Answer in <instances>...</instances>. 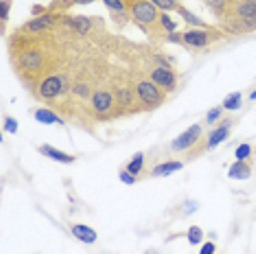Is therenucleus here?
Instances as JSON below:
<instances>
[{"label":"nucleus","mask_w":256,"mask_h":254,"mask_svg":"<svg viewBox=\"0 0 256 254\" xmlns=\"http://www.w3.org/2000/svg\"><path fill=\"white\" fill-rule=\"evenodd\" d=\"M125 2L134 24L147 33V36H154V28L158 31V20L162 11L151 0H125Z\"/></svg>","instance_id":"f257e3e1"},{"label":"nucleus","mask_w":256,"mask_h":254,"mask_svg":"<svg viewBox=\"0 0 256 254\" xmlns=\"http://www.w3.org/2000/svg\"><path fill=\"white\" fill-rule=\"evenodd\" d=\"M68 90H72V84L64 72L46 74L38 86V99L46 101V103H53L57 99H62L64 94H68Z\"/></svg>","instance_id":"f03ea898"},{"label":"nucleus","mask_w":256,"mask_h":254,"mask_svg":"<svg viewBox=\"0 0 256 254\" xmlns=\"http://www.w3.org/2000/svg\"><path fill=\"white\" fill-rule=\"evenodd\" d=\"M90 106H92V114L96 116V120H110V118L118 116V106H116L114 90L96 88L90 99Z\"/></svg>","instance_id":"7ed1b4c3"},{"label":"nucleus","mask_w":256,"mask_h":254,"mask_svg":"<svg viewBox=\"0 0 256 254\" xmlns=\"http://www.w3.org/2000/svg\"><path fill=\"white\" fill-rule=\"evenodd\" d=\"M134 86H136V96L142 110H158L166 101V92L160 86H156L151 79H138Z\"/></svg>","instance_id":"20e7f679"},{"label":"nucleus","mask_w":256,"mask_h":254,"mask_svg":"<svg viewBox=\"0 0 256 254\" xmlns=\"http://www.w3.org/2000/svg\"><path fill=\"white\" fill-rule=\"evenodd\" d=\"M182 40H184L186 48L204 50V48H208L210 44L224 40V31H217L214 26H210V28H188V31L182 33Z\"/></svg>","instance_id":"39448f33"},{"label":"nucleus","mask_w":256,"mask_h":254,"mask_svg":"<svg viewBox=\"0 0 256 254\" xmlns=\"http://www.w3.org/2000/svg\"><path fill=\"white\" fill-rule=\"evenodd\" d=\"M202 134L204 127L200 123L190 125L188 130H184L180 136H176L171 142H168V152L171 154H188L190 149H195L202 142Z\"/></svg>","instance_id":"423d86ee"},{"label":"nucleus","mask_w":256,"mask_h":254,"mask_svg":"<svg viewBox=\"0 0 256 254\" xmlns=\"http://www.w3.org/2000/svg\"><path fill=\"white\" fill-rule=\"evenodd\" d=\"M114 96H116V106H118V116L123 112H140L142 106L136 96V86L132 84H120L114 88Z\"/></svg>","instance_id":"0eeeda50"},{"label":"nucleus","mask_w":256,"mask_h":254,"mask_svg":"<svg viewBox=\"0 0 256 254\" xmlns=\"http://www.w3.org/2000/svg\"><path fill=\"white\" fill-rule=\"evenodd\" d=\"M62 16H64V14H55V11H48V14H44V16L31 18L24 26H22L20 33H31V36H40V33H46V31H50V28H53L57 22H62Z\"/></svg>","instance_id":"6e6552de"},{"label":"nucleus","mask_w":256,"mask_h":254,"mask_svg":"<svg viewBox=\"0 0 256 254\" xmlns=\"http://www.w3.org/2000/svg\"><path fill=\"white\" fill-rule=\"evenodd\" d=\"M149 79L156 86H160L164 92H176L178 90V74L173 68H162V66H154L149 72Z\"/></svg>","instance_id":"1a4fd4ad"},{"label":"nucleus","mask_w":256,"mask_h":254,"mask_svg":"<svg viewBox=\"0 0 256 254\" xmlns=\"http://www.w3.org/2000/svg\"><path fill=\"white\" fill-rule=\"evenodd\" d=\"M232 125H234V120H232V118H226V120H221L217 127H212V132H210V134H208V138H206L208 152H212V149H217L219 145H224V142L228 140L230 134H232Z\"/></svg>","instance_id":"9d476101"},{"label":"nucleus","mask_w":256,"mask_h":254,"mask_svg":"<svg viewBox=\"0 0 256 254\" xmlns=\"http://www.w3.org/2000/svg\"><path fill=\"white\" fill-rule=\"evenodd\" d=\"M62 24L72 28L77 36H88L92 31V26H94V20L92 18H86V16H62Z\"/></svg>","instance_id":"9b49d317"},{"label":"nucleus","mask_w":256,"mask_h":254,"mask_svg":"<svg viewBox=\"0 0 256 254\" xmlns=\"http://www.w3.org/2000/svg\"><path fill=\"white\" fill-rule=\"evenodd\" d=\"M184 169V160H162V162H158L154 166V169L149 171L151 178H166V176H173V173L182 171Z\"/></svg>","instance_id":"f8f14e48"},{"label":"nucleus","mask_w":256,"mask_h":254,"mask_svg":"<svg viewBox=\"0 0 256 254\" xmlns=\"http://www.w3.org/2000/svg\"><path fill=\"white\" fill-rule=\"evenodd\" d=\"M70 234L77 241H81V244H86V246L96 244V239H98L96 230L92 226H86V224H72V226H70Z\"/></svg>","instance_id":"ddd939ff"},{"label":"nucleus","mask_w":256,"mask_h":254,"mask_svg":"<svg viewBox=\"0 0 256 254\" xmlns=\"http://www.w3.org/2000/svg\"><path fill=\"white\" fill-rule=\"evenodd\" d=\"M38 152L42 154V156H46V158L55 160V162H62V164H72V162H77V156H70V154L62 152V149H55V147H50V145H40Z\"/></svg>","instance_id":"4468645a"},{"label":"nucleus","mask_w":256,"mask_h":254,"mask_svg":"<svg viewBox=\"0 0 256 254\" xmlns=\"http://www.w3.org/2000/svg\"><path fill=\"white\" fill-rule=\"evenodd\" d=\"M33 118H36L38 123H42V125H66V120H64L60 114H57L55 110H50V108H36Z\"/></svg>","instance_id":"2eb2a0df"},{"label":"nucleus","mask_w":256,"mask_h":254,"mask_svg":"<svg viewBox=\"0 0 256 254\" xmlns=\"http://www.w3.org/2000/svg\"><path fill=\"white\" fill-rule=\"evenodd\" d=\"M228 178L230 180H250L252 178V162H246V160L232 162L228 169Z\"/></svg>","instance_id":"dca6fc26"},{"label":"nucleus","mask_w":256,"mask_h":254,"mask_svg":"<svg viewBox=\"0 0 256 254\" xmlns=\"http://www.w3.org/2000/svg\"><path fill=\"white\" fill-rule=\"evenodd\" d=\"M176 14H178L180 18H182V20H184V22H186V24H188L190 28H210V26L206 24V22H204V20L200 18V16H195L193 11H188V9L184 7V4H182V7H180L178 11H176Z\"/></svg>","instance_id":"f3484780"},{"label":"nucleus","mask_w":256,"mask_h":254,"mask_svg":"<svg viewBox=\"0 0 256 254\" xmlns=\"http://www.w3.org/2000/svg\"><path fill=\"white\" fill-rule=\"evenodd\" d=\"M130 173H134V176L140 180V178L144 176V154L142 152H138V154H134L132 156V160L127 162V166H125Z\"/></svg>","instance_id":"a211bd4d"},{"label":"nucleus","mask_w":256,"mask_h":254,"mask_svg":"<svg viewBox=\"0 0 256 254\" xmlns=\"http://www.w3.org/2000/svg\"><path fill=\"white\" fill-rule=\"evenodd\" d=\"M234 158H236V160H246V162H252V160L256 158L254 145H252V142H241V145H236Z\"/></svg>","instance_id":"6ab92c4d"},{"label":"nucleus","mask_w":256,"mask_h":254,"mask_svg":"<svg viewBox=\"0 0 256 254\" xmlns=\"http://www.w3.org/2000/svg\"><path fill=\"white\" fill-rule=\"evenodd\" d=\"M70 92L77 96V99H84V101L92 99V94H94V90H92V86L88 82H74Z\"/></svg>","instance_id":"aec40b11"},{"label":"nucleus","mask_w":256,"mask_h":254,"mask_svg":"<svg viewBox=\"0 0 256 254\" xmlns=\"http://www.w3.org/2000/svg\"><path fill=\"white\" fill-rule=\"evenodd\" d=\"M221 106H224V110H228V112H236V110H241V106H243V92H232L230 96H226Z\"/></svg>","instance_id":"412c9836"},{"label":"nucleus","mask_w":256,"mask_h":254,"mask_svg":"<svg viewBox=\"0 0 256 254\" xmlns=\"http://www.w3.org/2000/svg\"><path fill=\"white\" fill-rule=\"evenodd\" d=\"M158 28H160V31H164L166 36H168V33H176V31H178V22L173 20L168 14H164V11H162V14H160V20H158Z\"/></svg>","instance_id":"4be33fe9"},{"label":"nucleus","mask_w":256,"mask_h":254,"mask_svg":"<svg viewBox=\"0 0 256 254\" xmlns=\"http://www.w3.org/2000/svg\"><path fill=\"white\" fill-rule=\"evenodd\" d=\"M151 2H154L160 11H164V14H171V11H178L180 7H182L180 0H151Z\"/></svg>","instance_id":"5701e85b"},{"label":"nucleus","mask_w":256,"mask_h":254,"mask_svg":"<svg viewBox=\"0 0 256 254\" xmlns=\"http://www.w3.org/2000/svg\"><path fill=\"white\" fill-rule=\"evenodd\" d=\"M186 239H188L190 246H200L204 241V230L200 226H190L188 230H186Z\"/></svg>","instance_id":"b1692460"},{"label":"nucleus","mask_w":256,"mask_h":254,"mask_svg":"<svg viewBox=\"0 0 256 254\" xmlns=\"http://www.w3.org/2000/svg\"><path fill=\"white\" fill-rule=\"evenodd\" d=\"M103 4H106L112 14H123V11H127L125 0H103Z\"/></svg>","instance_id":"393cba45"},{"label":"nucleus","mask_w":256,"mask_h":254,"mask_svg":"<svg viewBox=\"0 0 256 254\" xmlns=\"http://www.w3.org/2000/svg\"><path fill=\"white\" fill-rule=\"evenodd\" d=\"M221 116H224V106L212 108V110H208V114H206V123L214 125V123H219V120H221Z\"/></svg>","instance_id":"a878e982"},{"label":"nucleus","mask_w":256,"mask_h":254,"mask_svg":"<svg viewBox=\"0 0 256 254\" xmlns=\"http://www.w3.org/2000/svg\"><path fill=\"white\" fill-rule=\"evenodd\" d=\"M18 127H20L18 120H16L14 116H9V114L2 118V130L7 132V134H18Z\"/></svg>","instance_id":"bb28decb"},{"label":"nucleus","mask_w":256,"mask_h":254,"mask_svg":"<svg viewBox=\"0 0 256 254\" xmlns=\"http://www.w3.org/2000/svg\"><path fill=\"white\" fill-rule=\"evenodd\" d=\"M154 62L156 66H162V68H176V60L171 55H154Z\"/></svg>","instance_id":"cd10ccee"},{"label":"nucleus","mask_w":256,"mask_h":254,"mask_svg":"<svg viewBox=\"0 0 256 254\" xmlns=\"http://www.w3.org/2000/svg\"><path fill=\"white\" fill-rule=\"evenodd\" d=\"M9 9H11V0H0V20H2V31L9 22Z\"/></svg>","instance_id":"c85d7f7f"},{"label":"nucleus","mask_w":256,"mask_h":254,"mask_svg":"<svg viewBox=\"0 0 256 254\" xmlns=\"http://www.w3.org/2000/svg\"><path fill=\"white\" fill-rule=\"evenodd\" d=\"M200 208V204L197 202H190V200H186L184 204H182V208H180V215L182 217H186V215H193V212Z\"/></svg>","instance_id":"c756f323"},{"label":"nucleus","mask_w":256,"mask_h":254,"mask_svg":"<svg viewBox=\"0 0 256 254\" xmlns=\"http://www.w3.org/2000/svg\"><path fill=\"white\" fill-rule=\"evenodd\" d=\"M118 178H120V182H123V184H127V186H132V184H136V182H138V178L134 176V173H130L127 169H120Z\"/></svg>","instance_id":"7c9ffc66"},{"label":"nucleus","mask_w":256,"mask_h":254,"mask_svg":"<svg viewBox=\"0 0 256 254\" xmlns=\"http://www.w3.org/2000/svg\"><path fill=\"white\" fill-rule=\"evenodd\" d=\"M112 18H114V22L118 26H125L127 22L132 20V16H130V11H123V14H112Z\"/></svg>","instance_id":"2f4dec72"},{"label":"nucleus","mask_w":256,"mask_h":254,"mask_svg":"<svg viewBox=\"0 0 256 254\" xmlns=\"http://www.w3.org/2000/svg\"><path fill=\"white\" fill-rule=\"evenodd\" d=\"M164 42L168 44H180V46H184V40H182V33H168V36H164Z\"/></svg>","instance_id":"473e14b6"},{"label":"nucleus","mask_w":256,"mask_h":254,"mask_svg":"<svg viewBox=\"0 0 256 254\" xmlns=\"http://www.w3.org/2000/svg\"><path fill=\"white\" fill-rule=\"evenodd\" d=\"M214 252H217V248H214L212 241H208V244H204V246H202V250H200V254H214Z\"/></svg>","instance_id":"72a5a7b5"},{"label":"nucleus","mask_w":256,"mask_h":254,"mask_svg":"<svg viewBox=\"0 0 256 254\" xmlns=\"http://www.w3.org/2000/svg\"><path fill=\"white\" fill-rule=\"evenodd\" d=\"M31 14H33V18H38V16H44V14H48V11H46L42 4H36V7L31 9Z\"/></svg>","instance_id":"f704fd0d"},{"label":"nucleus","mask_w":256,"mask_h":254,"mask_svg":"<svg viewBox=\"0 0 256 254\" xmlns=\"http://www.w3.org/2000/svg\"><path fill=\"white\" fill-rule=\"evenodd\" d=\"M92 2H96V0H74V7H79V4H92Z\"/></svg>","instance_id":"c9c22d12"},{"label":"nucleus","mask_w":256,"mask_h":254,"mask_svg":"<svg viewBox=\"0 0 256 254\" xmlns=\"http://www.w3.org/2000/svg\"><path fill=\"white\" fill-rule=\"evenodd\" d=\"M250 101H256V90L250 92Z\"/></svg>","instance_id":"e433bc0d"}]
</instances>
